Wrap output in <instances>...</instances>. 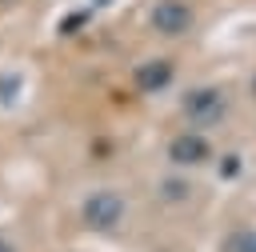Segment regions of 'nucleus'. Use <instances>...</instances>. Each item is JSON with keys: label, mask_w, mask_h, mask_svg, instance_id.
I'll use <instances>...</instances> for the list:
<instances>
[{"label": "nucleus", "mask_w": 256, "mask_h": 252, "mask_svg": "<svg viewBox=\"0 0 256 252\" xmlns=\"http://www.w3.org/2000/svg\"><path fill=\"white\" fill-rule=\"evenodd\" d=\"M80 212H84V224H88V228L108 232V228H116V224L124 220V200H120L112 188H104V192H92Z\"/></svg>", "instance_id": "obj_1"}, {"label": "nucleus", "mask_w": 256, "mask_h": 252, "mask_svg": "<svg viewBox=\"0 0 256 252\" xmlns=\"http://www.w3.org/2000/svg\"><path fill=\"white\" fill-rule=\"evenodd\" d=\"M148 20H152V28H156L160 36H184L196 16H192V8H188L184 0H156Z\"/></svg>", "instance_id": "obj_2"}, {"label": "nucleus", "mask_w": 256, "mask_h": 252, "mask_svg": "<svg viewBox=\"0 0 256 252\" xmlns=\"http://www.w3.org/2000/svg\"><path fill=\"white\" fill-rule=\"evenodd\" d=\"M184 112H188L192 124H208L224 112V92L220 88H196V92L184 96Z\"/></svg>", "instance_id": "obj_3"}, {"label": "nucleus", "mask_w": 256, "mask_h": 252, "mask_svg": "<svg viewBox=\"0 0 256 252\" xmlns=\"http://www.w3.org/2000/svg\"><path fill=\"white\" fill-rule=\"evenodd\" d=\"M168 160L172 164H204L208 160V140L200 132H180L168 144Z\"/></svg>", "instance_id": "obj_4"}, {"label": "nucleus", "mask_w": 256, "mask_h": 252, "mask_svg": "<svg viewBox=\"0 0 256 252\" xmlns=\"http://www.w3.org/2000/svg\"><path fill=\"white\" fill-rule=\"evenodd\" d=\"M220 252H256V228H248V224L232 228V232L224 236Z\"/></svg>", "instance_id": "obj_5"}, {"label": "nucleus", "mask_w": 256, "mask_h": 252, "mask_svg": "<svg viewBox=\"0 0 256 252\" xmlns=\"http://www.w3.org/2000/svg\"><path fill=\"white\" fill-rule=\"evenodd\" d=\"M168 76H172V68H168L164 60H152V64H144V68L136 72V80H140L144 88H160V84H168Z\"/></svg>", "instance_id": "obj_6"}, {"label": "nucleus", "mask_w": 256, "mask_h": 252, "mask_svg": "<svg viewBox=\"0 0 256 252\" xmlns=\"http://www.w3.org/2000/svg\"><path fill=\"white\" fill-rule=\"evenodd\" d=\"M252 96H256V76H252Z\"/></svg>", "instance_id": "obj_7"}]
</instances>
